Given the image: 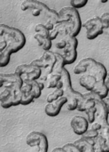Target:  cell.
I'll return each mask as SVG.
<instances>
[{"mask_svg":"<svg viewBox=\"0 0 109 152\" xmlns=\"http://www.w3.org/2000/svg\"><path fill=\"white\" fill-rule=\"evenodd\" d=\"M96 114H95V122L99 123L102 127H107L108 123V113L107 107L103 100L100 99L95 102Z\"/></svg>","mask_w":109,"mask_h":152,"instance_id":"4fadbf2b","label":"cell"},{"mask_svg":"<svg viewBox=\"0 0 109 152\" xmlns=\"http://www.w3.org/2000/svg\"><path fill=\"white\" fill-rule=\"evenodd\" d=\"M85 113H86V115H87V120H88L89 124H91V125H92V123H94V122H95L96 108H95V107H93V108H92V109H90V110H86V111H85Z\"/></svg>","mask_w":109,"mask_h":152,"instance_id":"1f68e13d","label":"cell"},{"mask_svg":"<svg viewBox=\"0 0 109 152\" xmlns=\"http://www.w3.org/2000/svg\"><path fill=\"white\" fill-rule=\"evenodd\" d=\"M76 75L87 74L96 78L97 82H105L108 76L106 67L92 58H84L81 60L74 68Z\"/></svg>","mask_w":109,"mask_h":152,"instance_id":"6da1fadb","label":"cell"},{"mask_svg":"<svg viewBox=\"0 0 109 152\" xmlns=\"http://www.w3.org/2000/svg\"><path fill=\"white\" fill-rule=\"evenodd\" d=\"M15 74L23 77V80L38 81L42 76V69L32 64H20L16 67Z\"/></svg>","mask_w":109,"mask_h":152,"instance_id":"ba28073f","label":"cell"},{"mask_svg":"<svg viewBox=\"0 0 109 152\" xmlns=\"http://www.w3.org/2000/svg\"><path fill=\"white\" fill-rule=\"evenodd\" d=\"M103 102H104V103H105V105H106V107H107L108 113V115H109V97L106 98L105 100H103Z\"/></svg>","mask_w":109,"mask_h":152,"instance_id":"d590c367","label":"cell"},{"mask_svg":"<svg viewBox=\"0 0 109 152\" xmlns=\"http://www.w3.org/2000/svg\"><path fill=\"white\" fill-rule=\"evenodd\" d=\"M74 144L81 151V152H94L93 146L91 143H89L88 142L82 139V138L76 140L74 142Z\"/></svg>","mask_w":109,"mask_h":152,"instance_id":"44dd1931","label":"cell"},{"mask_svg":"<svg viewBox=\"0 0 109 152\" xmlns=\"http://www.w3.org/2000/svg\"><path fill=\"white\" fill-rule=\"evenodd\" d=\"M88 4L87 0H72L70 1V6L75 8L76 10L84 8Z\"/></svg>","mask_w":109,"mask_h":152,"instance_id":"4dcf8cb0","label":"cell"},{"mask_svg":"<svg viewBox=\"0 0 109 152\" xmlns=\"http://www.w3.org/2000/svg\"><path fill=\"white\" fill-rule=\"evenodd\" d=\"M35 31H36V34H38V35H41L43 37H49L50 38V31L42 23H39L37 25H36Z\"/></svg>","mask_w":109,"mask_h":152,"instance_id":"4316f807","label":"cell"},{"mask_svg":"<svg viewBox=\"0 0 109 152\" xmlns=\"http://www.w3.org/2000/svg\"><path fill=\"white\" fill-rule=\"evenodd\" d=\"M56 61H57V58L55 53L52 51H48V52H44L43 55L39 59H36L30 62V64L36 66L42 69V76L40 77V81L38 82L42 83L44 86L46 78L52 72Z\"/></svg>","mask_w":109,"mask_h":152,"instance_id":"5b68a950","label":"cell"},{"mask_svg":"<svg viewBox=\"0 0 109 152\" xmlns=\"http://www.w3.org/2000/svg\"><path fill=\"white\" fill-rule=\"evenodd\" d=\"M89 128L92 129V130H94V131H96V132H100V131L101 130L102 126H101L99 123L94 122V123H92V124L91 125V127H89Z\"/></svg>","mask_w":109,"mask_h":152,"instance_id":"836d02e7","label":"cell"},{"mask_svg":"<svg viewBox=\"0 0 109 152\" xmlns=\"http://www.w3.org/2000/svg\"><path fill=\"white\" fill-rule=\"evenodd\" d=\"M23 85L21 77L15 73H0V87L19 91Z\"/></svg>","mask_w":109,"mask_h":152,"instance_id":"8fae6325","label":"cell"},{"mask_svg":"<svg viewBox=\"0 0 109 152\" xmlns=\"http://www.w3.org/2000/svg\"><path fill=\"white\" fill-rule=\"evenodd\" d=\"M21 11H31V13L35 17H39L42 15L43 19L52 21L54 24H57L60 21L59 13L53 9L48 7L45 4L36 1V0H25L20 4Z\"/></svg>","mask_w":109,"mask_h":152,"instance_id":"3957f363","label":"cell"},{"mask_svg":"<svg viewBox=\"0 0 109 152\" xmlns=\"http://www.w3.org/2000/svg\"><path fill=\"white\" fill-rule=\"evenodd\" d=\"M89 122L87 118L82 116H75L70 121L71 128L76 135L83 136L89 129Z\"/></svg>","mask_w":109,"mask_h":152,"instance_id":"5bb4252c","label":"cell"},{"mask_svg":"<svg viewBox=\"0 0 109 152\" xmlns=\"http://www.w3.org/2000/svg\"><path fill=\"white\" fill-rule=\"evenodd\" d=\"M97 83V80L94 77L84 74L79 79V84L82 87L86 89L88 92H92Z\"/></svg>","mask_w":109,"mask_h":152,"instance_id":"e0dca14e","label":"cell"},{"mask_svg":"<svg viewBox=\"0 0 109 152\" xmlns=\"http://www.w3.org/2000/svg\"><path fill=\"white\" fill-rule=\"evenodd\" d=\"M102 23H103V28H104V33L108 35L109 38V12H104L101 17H100Z\"/></svg>","mask_w":109,"mask_h":152,"instance_id":"f546056e","label":"cell"},{"mask_svg":"<svg viewBox=\"0 0 109 152\" xmlns=\"http://www.w3.org/2000/svg\"><path fill=\"white\" fill-rule=\"evenodd\" d=\"M44 25L45 26V28H46L49 31H52V30L54 28V25H55V24H54L52 21H51V20H47V21L44 22Z\"/></svg>","mask_w":109,"mask_h":152,"instance_id":"e575fe53","label":"cell"},{"mask_svg":"<svg viewBox=\"0 0 109 152\" xmlns=\"http://www.w3.org/2000/svg\"><path fill=\"white\" fill-rule=\"evenodd\" d=\"M106 83V85H107V86H108V97H109V83H107V82H105Z\"/></svg>","mask_w":109,"mask_h":152,"instance_id":"f35d334b","label":"cell"},{"mask_svg":"<svg viewBox=\"0 0 109 152\" xmlns=\"http://www.w3.org/2000/svg\"><path fill=\"white\" fill-rule=\"evenodd\" d=\"M34 101H35V98H34V95L32 93H24V94H22V96H21L20 105L27 106V105L31 104Z\"/></svg>","mask_w":109,"mask_h":152,"instance_id":"f1b7e54d","label":"cell"},{"mask_svg":"<svg viewBox=\"0 0 109 152\" xmlns=\"http://www.w3.org/2000/svg\"><path fill=\"white\" fill-rule=\"evenodd\" d=\"M7 43L4 40L0 41V68H5L11 61L12 53L7 49Z\"/></svg>","mask_w":109,"mask_h":152,"instance_id":"2e32d148","label":"cell"},{"mask_svg":"<svg viewBox=\"0 0 109 152\" xmlns=\"http://www.w3.org/2000/svg\"><path fill=\"white\" fill-rule=\"evenodd\" d=\"M26 143L29 147H36V152H48L49 142L47 137L41 132H31L26 139Z\"/></svg>","mask_w":109,"mask_h":152,"instance_id":"30bf717a","label":"cell"},{"mask_svg":"<svg viewBox=\"0 0 109 152\" xmlns=\"http://www.w3.org/2000/svg\"><path fill=\"white\" fill-rule=\"evenodd\" d=\"M107 2H108L107 0H105V1H104V0H102V1H101V3H107Z\"/></svg>","mask_w":109,"mask_h":152,"instance_id":"ab89813d","label":"cell"},{"mask_svg":"<svg viewBox=\"0 0 109 152\" xmlns=\"http://www.w3.org/2000/svg\"><path fill=\"white\" fill-rule=\"evenodd\" d=\"M93 150L94 152H104V140L101 136L99 135L94 140Z\"/></svg>","mask_w":109,"mask_h":152,"instance_id":"83f0119b","label":"cell"},{"mask_svg":"<svg viewBox=\"0 0 109 152\" xmlns=\"http://www.w3.org/2000/svg\"><path fill=\"white\" fill-rule=\"evenodd\" d=\"M93 107H95V102L84 98L83 101L78 104L77 110L81 111V112H85L86 110H90V109H92Z\"/></svg>","mask_w":109,"mask_h":152,"instance_id":"cb8c5ba5","label":"cell"},{"mask_svg":"<svg viewBox=\"0 0 109 152\" xmlns=\"http://www.w3.org/2000/svg\"><path fill=\"white\" fill-rule=\"evenodd\" d=\"M61 97H63V91H62V89H55L52 94H50L47 96L46 101H47V103H51V102H53L59 100Z\"/></svg>","mask_w":109,"mask_h":152,"instance_id":"d4e9b609","label":"cell"},{"mask_svg":"<svg viewBox=\"0 0 109 152\" xmlns=\"http://www.w3.org/2000/svg\"><path fill=\"white\" fill-rule=\"evenodd\" d=\"M0 37H3V40L7 43V49L12 54L23 49L27 42L22 31L5 24H0Z\"/></svg>","mask_w":109,"mask_h":152,"instance_id":"7a4b0ae2","label":"cell"},{"mask_svg":"<svg viewBox=\"0 0 109 152\" xmlns=\"http://www.w3.org/2000/svg\"><path fill=\"white\" fill-rule=\"evenodd\" d=\"M83 27L86 28V37L88 40H94L104 34L103 23L100 17H94L88 20L83 24Z\"/></svg>","mask_w":109,"mask_h":152,"instance_id":"9c48e42d","label":"cell"},{"mask_svg":"<svg viewBox=\"0 0 109 152\" xmlns=\"http://www.w3.org/2000/svg\"></svg>","mask_w":109,"mask_h":152,"instance_id":"60d3db41","label":"cell"},{"mask_svg":"<svg viewBox=\"0 0 109 152\" xmlns=\"http://www.w3.org/2000/svg\"><path fill=\"white\" fill-rule=\"evenodd\" d=\"M66 152H81V151L74 144V143H68V144H66L62 147Z\"/></svg>","mask_w":109,"mask_h":152,"instance_id":"d6a6232c","label":"cell"},{"mask_svg":"<svg viewBox=\"0 0 109 152\" xmlns=\"http://www.w3.org/2000/svg\"><path fill=\"white\" fill-rule=\"evenodd\" d=\"M77 47H78L77 37H70L62 53L65 65H71L76 62L77 59Z\"/></svg>","mask_w":109,"mask_h":152,"instance_id":"7c38bea8","label":"cell"},{"mask_svg":"<svg viewBox=\"0 0 109 152\" xmlns=\"http://www.w3.org/2000/svg\"><path fill=\"white\" fill-rule=\"evenodd\" d=\"M58 13H59L60 21L68 20L69 22L72 23L73 25L72 37H77L83 28V23L78 10H76L71 6H65L61 10H60Z\"/></svg>","mask_w":109,"mask_h":152,"instance_id":"8992f818","label":"cell"},{"mask_svg":"<svg viewBox=\"0 0 109 152\" xmlns=\"http://www.w3.org/2000/svg\"><path fill=\"white\" fill-rule=\"evenodd\" d=\"M99 134L104 140V152H109V125L107 127H102Z\"/></svg>","mask_w":109,"mask_h":152,"instance_id":"603a6c76","label":"cell"},{"mask_svg":"<svg viewBox=\"0 0 109 152\" xmlns=\"http://www.w3.org/2000/svg\"><path fill=\"white\" fill-rule=\"evenodd\" d=\"M105 82L109 83V71H108V76H107V79H106V81H105Z\"/></svg>","mask_w":109,"mask_h":152,"instance_id":"74e56055","label":"cell"},{"mask_svg":"<svg viewBox=\"0 0 109 152\" xmlns=\"http://www.w3.org/2000/svg\"><path fill=\"white\" fill-rule=\"evenodd\" d=\"M52 152H66V151L62 147H57V148H55Z\"/></svg>","mask_w":109,"mask_h":152,"instance_id":"8d00e7d4","label":"cell"},{"mask_svg":"<svg viewBox=\"0 0 109 152\" xmlns=\"http://www.w3.org/2000/svg\"><path fill=\"white\" fill-rule=\"evenodd\" d=\"M67 103H68V100L65 97H61L53 102L47 103L44 108V112L48 117H51V118L57 117L60 113L62 107Z\"/></svg>","mask_w":109,"mask_h":152,"instance_id":"9a60e30c","label":"cell"},{"mask_svg":"<svg viewBox=\"0 0 109 152\" xmlns=\"http://www.w3.org/2000/svg\"><path fill=\"white\" fill-rule=\"evenodd\" d=\"M22 94L20 90L14 91L12 89L4 88L0 94V105L3 109H10L16 107L21 103Z\"/></svg>","mask_w":109,"mask_h":152,"instance_id":"52a82bcc","label":"cell"},{"mask_svg":"<svg viewBox=\"0 0 109 152\" xmlns=\"http://www.w3.org/2000/svg\"><path fill=\"white\" fill-rule=\"evenodd\" d=\"M44 88V86L42 83H40L38 81H32V91H31V93L33 94L35 100L41 97L42 91Z\"/></svg>","mask_w":109,"mask_h":152,"instance_id":"7402d4cb","label":"cell"},{"mask_svg":"<svg viewBox=\"0 0 109 152\" xmlns=\"http://www.w3.org/2000/svg\"><path fill=\"white\" fill-rule=\"evenodd\" d=\"M71 37L69 36H59L57 37V42L55 44V46L56 48L60 49V50H64V48L67 46V44H68V39L70 38Z\"/></svg>","mask_w":109,"mask_h":152,"instance_id":"484cf974","label":"cell"},{"mask_svg":"<svg viewBox=\"0 0 109 152\" xmlns=\"http://www.w3.org/2000/svg\"><path fill=\"white\" fill-rule=\"evenodd\" d=\"M61 80V74H53V73H51L47 78H46V81H45V84H44V86H46L47 88H53V89H56L57 88V86L59 84V82Z\"/></svg>","mask_w":109,"mask_h":152,"instance_id":"ffe728a7","label":"cell"},{"mask_svg":"<svg viewBox=\"0 0 109 152\" xmlns=\"http://www.w3.org/2000/svg\"><path fill=\"white\" fill-rule=\"evenodd\" d=\"M92 92L98 94L101 100H105L108 97V88L105 82H97Z\"/></svg>","mask_w":109,"mask_h":152,"instance_id":"d6986e66","label":"cell"},{"mask_svg":"<svg viewBox=\"0 0 109 152\" xmlns=\"http://www.w3.org/2000/svg\"><path fill=\"white\" fill-rule=\"evenodd\" d=\"M34 38L36 40L38 45H39L44 52L51 51V48H52V41L49 37H43V36L38 35V34H35Z\"/></svg>","mask_w":109,"mask_h":152,"instance_id":"ac0fdd59","label":"cell"},{"mask_svg":"<svg viewBox=\"0 0 109 152\" xmlns=\"http://www.w3.org/2000/svg\"><path fill=\"white\" fill-rule=\"evenodd\" d=\"M61 82L63 97L68 100V110L69 111H74L77 110L78 104L83 101L84 96L81 93L73 89L70 74L66 68H64L61 72Z\"/></svg>","mask_w":109,"mask_h":152,"instance_id":"277c9868","label":"cell"}]
</instances>
